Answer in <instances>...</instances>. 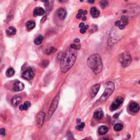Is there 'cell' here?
<instances>
[{
	"mask_svg": "<svg viewBox=\"0 0 140 140\" xmlns=\"http://www.w3.org/2000/svg\"><path fill=\"white\" fill-rule=\"evenodd\" d=\"M82 14H80V13H78L77 14V16H76V18H77V19H80V18L82 17Z\"/></svg>",
	"mask_w": 140,
	"mask_h": 140,
	"instance_id": "obj_34",
	"label": "cell"
},
{
	"mask_svg": "<svg viewBox=\"0 0 140 140\" xmlns=\"http://www.w3.org/2000/svg\"><path fill=\"white\" fill-rule=\"evenodd\" d=\"M90 13H91V15L93 18H98L99 16H100V12L97 8L95 7H92L91 8V10H90Z\"/></svg>",
	"mask_w": 140,
	"mask_h": 140,
	"instance_id": "obj_17",
	"label": "cell"
},
{
	"mask_svg": "<svg viewBox=\"0 0 140 140\" xmlns=\"http://www.w3.org/2000/svg\"><path fill=\"white\" fill-rule=\"evenodd\" d=\"M140 8L138 5L136 4H131L128 5L126 8L122 10V13L131 14V15H136L138 14Z\"/></svg>",
	"mask_w": 140,
	"mask_h": 140,
	"instance_id": "obj_5",
	"label": "cell"
},
{
	"mask_svg": "<svg viewBox=\"0 0 140 140\" xmlns=\"http://www.w3.org/2000/svg\"><path fill=\"white\" fill-rule=\"evenodd\" d=\"M14 74H15V71H14V68H8L6 71V75L8 77H12L14 75Z\"/></svg>",
	"mask_w": 140,
	"mask_h": 140,
	"instance_id": "obj_22",
	"label": "cell"
},
{
	"mask_svg": "<svg viewBox=\"0 0 140 140\" xmlns=\"http://www.w3.org/2000/svg\"><path fill=\"white\" fill-rule=\"evenodd\" d=\"M86 14H87V11L86 10H85V11L83 12V14H84V15H86Z\"/></svg>",
	"mask_w": 140,
	"mask_h": 140,
	"instance_id": "obj_39",
	"label": "cell"
},
{
	"mask_svg": "<svg viewBox=\"0 0 140 140\" xmlns=\"http://www.w3.org/2000/svg\"><path fill=\"white\" fill-rule=\"evenodd\" d=\"M70 48L77 50L78 49H80V46H79L78 45H76V44H71V46H70Z\"/></svg>",
	"mask_w": 140,
	"mask_h": 140,
	"instance_id": "obj_30",
	"label": "cell"
},
{
	"mask_svg": "<svg viewBox=\"0 0 140 140\" xmlns=\"http://www.w3.org/2000/svg\"><path fill=\"white\" fill-rule=\"evenodd\" d=\"M122 128H123V125H122L120 123L116 124L114 125V130H116V131H119L122 130Z\"/></svg>",
	"mask_w": 140,
	"mask_h": 140,
	"instance_id": "obj_25",
	"label": "cell"
},
{
	"mask_svg": "<svg viewBox=\"0 0 140 140\" xmlns=\"http://www.w3.org/2000/svg\"><path fill=\"white\" fill-rule=\"evenodd\" d=\"M85 26V25H84V22H81L80 23V25H79V27H80V28H83V26Z\"/></svg>",
	"mask_w": 140,
	"mask_h": 140,
	"instance_id": "obj_35",
	"label": "cell"
},
{
	"mask_svg": "<svg viewBox=\"0 0 140 140\" xmlns=\"http://www.w3.org/2000/svg\"><path fill=\"white\" fill-rule=\"evenodd\" d=\"M44 10L41 7H37L35 8L34 10V16H43L44 14Z\"/></svg>",
	"mask_w": 140,
	"mask_h": 140,
	"instance_id": "obj_14",
	"label": "cell"
},
{
	"mask_svg": "<svg viewBox=\"0 0 140 140\" xmlns=\"http://www.w3.org/2000/svg\"><path fill=\"white\" fill-rule=\"evenodd\" d=\"M120 25H121V21H120V20H119V21H116L115 22V25L116 26H118V27H119V26Z\"/></svg>",
	"mask_w": 140,
	"mask_h": 140,
	"instance_id": "obj_32",
	"label": "cell"
},
{
	"mask_svg": "<svg viewBox=\"0 0 140 140\" xmlns=\"http://www.w3.org/2000/svg\"><path fill=\"white\" fill-rule=\"evenodd\" d=\"M129 110L132 113H138L140 110V106L137 103L132 102L129 106Z\"/></svg>",
	"mask_w": 140,
	"mask_h": 140,
	"instance_id": "obj_13",
	"label": "cell"
},
{
	"mask_svg": "<svg viewBox=\"0 0 140 140\" xmlns=\"http://www.w3.org/2000/svg\"><path fill=\"white\" fill-rule=\"evenodd\" d=\"M83 18L82 19V20H83V21H85V20H86V16H83Z\"/></svg>",
	"mask_w": 140,
	"mask_h": 140,
	"instance_id": "obj_40",
	"label": "cell"
},
{
	"mask_svg": "<svg viewBox=\"0 0 140 140\" xmlns=\"http://www.w3.org/2000/svg\"><path fill=\"white\" fill-rule=\"evenodd\" d=\"M22 100V98L20 96H15L12 98L11 104L13 106H16L19 104Z\"/></svg>",
	"mask_w": 140,
	"mask_h": 140,
	"instance_id": "obj_15",
	"label": "cell"
},
{
	"mask_svg": "<svg viewBox=\"0 0 140 140\" xmlns=\"http://www.w3.org/2000/svg\"><path fill=\"white\" fill-rule=\"evenodd\" d=\"M120 21L122 22V24L125 25V26L128 24V22H129V21H128V17L126 16H122Z\"/></svg>",
	"mask_w": 140,
	"mask_h": 140,
	"instance_id": "obj_26",
	"label": "cell"
},
{
	"mask_svg": "<svg viewBox=\"0 0 140 140\" xmlns=\"http://www.w3.org/2000/svg\"><path fill=\"white\" fill-rule=\"evenodd\" d=\"M122 103H123V98L121 97L118 98L111 104L110 110H111L112 111H114V110H117Z\"/></svg>",
	"mask_w": 140,
	"mask_h": 140,
	"instance_id": "obj_7",
	"label": "cell"
},
{
	"mask_svg": "<svg viewBox=\"0 0 140 140\" xmlns=\"http://www.w3.org/2000/svg\"><path fill=\"white\" fill-rule=\"evenodd\" d=\"M43 40V37L42 35H39L34 40V43L37 46H38L42 43Z\"/></svg>",
	"mask_w": 140,
	"mask_h": 140,
	"instance_id": "obj_23",
	"label": "cell"
},
{
	"mask_svg": "<svg viewBox=\"0 0 140 140\" xmlns=\"http://www.w3.org/2000/svg\"><path fill=\"white\" fill-rule=\"evenodd\" d=\"M89 28V26L88 25H86V26H83V28H80V33L81 34H84L86 32V30L88 28Z\"/></svg>",
	"mask_w": 140,
	"mask_h": 140,
	"instance_id": "obj_29",
	"label": "cell"
},
{
	"mask_svg": "<svg viewBox=\"0 0 140 140\" xmlns=\"http://www.w3.org/2000/svg\"><path fill=\"white\" fill-rule=\"evenodd\" d=\"M84 126H85V124H84V122H82V123L78 125V126H76V129L80 130V131H82L84 129Z\"/></svg>",
	"mask_w": 140,
	"mask_h": 140,
	"instance_id": "obj_28",
	"label": "cell"
},
{
	"mask_svg": "<svg viewBox=\"0 0 140 140\" xmlns=\"http://www.w3.org/2000/svg\"><path fill=\"white\" fill-rule=\"evenodd\" d=\"M55 51H56V48H54V47H50L49 48H48L47 50H46V54L49 55V54H51L52 53H53Z\"/></svg>",
	"mask_w": 140,
	"mask_h": 140,
	"instance_id": "obj_27",
	"label": "cell"
},
{
	"mask_svg": "<svg viewBox=\"0 0 140 140\" xmlns=\"http://www.w3.org/2000/svg\"><path fill=\"white\" fill-rule=\"evenodd\" d=\"M59 2H60L61 3H64V2H66L68 0H58Z\"/></svg>",
	"mask_w": 140,
	"mask_h": 140,
	"instance_id": "obj_37",
	"label": "cell"
},
{
	"mask_svg": "<svg viewBox=\"0 0 140 140\" xmlns=\"http://www.w3.org/2000/svg\"><path fill=\"white\" fill-rule=\"evenodd\" d=\"M80 2H83V1H84V0H80Z\"/></svg>",
	"mask_w": 140,
	"mask_h": 140,
	"instance_id": "obj_41",
	"label": "cell"
},
{
	"mask_svg": "<svg viewBox=\"0 0 140 140\" xmlns=\"http://www.w3.org/2000/svg\"><path fill=\"white\" fill-rule=\"evenodd\" d=\"M6 133V130L4 128H1V130H0V134L2 136H4Z\"/></svg>",
	"mask_w": 140,
	"mask_h": 140,
	"instance_id": "obj_31",
	"label": "cell"
},
{
	"mask_svg": "<svg viewBox=\"0 0 140 140\" xmlns=\"http://www.w3.org/2000/svg\"><path fill=\"white\" fill-rule=\"evenodd\" d=\"M119 60L122 66V68H125L130 65L131 61H132V58H131V55L129 52H122L119 55Z\"/></svg>",
	"mask_w": 140,
	"mask_h": 140,
	"instance_id": "obj_4",
	"label": "cell"
},
{
	"mask_svg": "<svg viewBox=\"0 0 140 140\" xmlns=\"http://www.w3.org/2000/svg\"><path fill=\"white\" fill-rule=\"evenodd\" d=\"M35 26H36V24L34 21H28L26 23V27L28 30H32L34 28Z\"/></svg>",
	"mask_w": 140,
	"mask_h": 140,
	"instance_id": "obj_21",
	"label": "cell"
},
{
	"mask_svg": "<svg viewBox=\"0 0 140 140\" xmlns=\"http://www.w3.org/2000/svg\"><path fill=\"white\" fill-rule=\"evenodd\" d=\"M94 118L97 119H100L102 118L104 116V113L102 110L100 109H98L96 110L94 113Z\"/></svg>",
	"mask_w": 140,
	"mask_h": 140,
	"instance_id": "obj_16",
	"label": "cell"
},
{
	"mask_svg": "<svg viewBox=\"0 0 140 140\" xmlns=\"http://www.w3.org/2000/svg\"><path fill=\"white\" fill-rule=\"evenodd\" d=\"M94 1L95 0H88V3H89V4H92L94 2Z\"/></svg>",
	"mask_w": 140,
	"mask_h": 140,
	"instance_id": "obj_36",
	"label": "cell"
},
{
	"mask_svg": "<svg viewBox=\"0 0 140 140\" xmlns=\"http://www.w3.org/2000/svg\"><path fill=\"white\" fill-rule=\"evenodd\" d=\"M48 60H46V61H43V64H42V67L43 68H44V67H46V66H47V65H48V64H46V61H47Z\"/></svg>",
	"mask_w": 140,
	"mask_h": 140,
	"instance_id": "obj_33",
	"label": "cell"
},
{
	"mask_svg": "<svg viewBox=\"0 0 140 140\" xmlns=\"http://www.w3.org/2000/svg\"><path fill=\"white\" fill-rule=\"evenodd\" d=\"M108 131V129L106 126H101L98 129V132L100 135H104L107 134Z\"/></svg>",
	"mask_w": 140,
	"mask_h": 140,
	"instance_id": "obj_18",
	"label": "cell"
},
{
	"mask_svg": "<svg viewBox=\"0 0 140 140\" xmlns=\"http://www.w3.org/2000/svg\"><path fill=\"white\" fill-rule=\"evenodd\" d=\"M34 1H37V0H34Z\"/></svg>",
	"mask_w": 140,
	"mask_h": 140,
	"instance_id": "obj_42",
	"label": "cell"
},
{
	"mask_svg": "<svg viewBox=\"0 0 140 140\" xmlns=\"http://www.w3.org/2000/svg\"><path fill=\"white\" fill-rule=\"evenodd\" d=\"M87 65L96 74H100L102 70L103 65L101 58L100 55L98 54L90 55L87 60Z\"/></svg>",
	"mask_w": 140,
	"mask_h": 140,
	"instance_id": "obj_2",
	"label": "cell"
},
{
	"mask_svg": "<svg viewBox=\"0 0 140 140\" xmlns=\"http://www.w3.org/2000/svg\"><path fill=\"white\" fill-rule=\"evenodd\" d=\"M24 84L21 82L16 80L13 83V90L14 92H20L22 91L24 88Z\"/></svg>",
	"mask_w": 140,
	"mask_h": 140,
	"instance_id": "obj_9",
	"label": "cell"
},
{
	"mask_svg": "<svg viewBox=\"0 0 140 140\" xmlns=\"http://www.w3.org/2000/svg\"><path fill=\"white\" fill-rule=\"evenodd\" d=\"M100 5L102 9H104L108 5V1L107 0H100Z\"/></svg>",
	"mask_w": 140,
	"mask_h": 140,
	"instance_id": "obj_24",
	"label": "cell"
},
{
	"mask_svg": "<svg viewBox=\"0 0 140 140\" xmlns=\"http://www.w3.org/2000/svg\"><path fill=\"white\" fill-rule=\"evenodd\" d=\"M6 32L8 35L13 36V35H14L16 34V29L13 26H10L7 29L6 31Z\"/></svg>",
	"mask_w": 140,
	"mask_h": 140,
	"instance_id": "obj_19",
	"label": "cell"
},
{
	"mask_svg": "<svg viewBox=\"0 0 140 140\" xmlns=\"http://www.w3.org/2000/svg\"><path fill=\"white\" fill-rule=\"evenodd\" d=\"M34 77V72L31 68H28L22 73V77L26 80H30Z\"/></svg>",
	"mask_w": 140,
	"mask_h": 140,
	"instance_id": "obj_8",
	"label": "cell"
},
{
	"mask_svg": "<svg viewBox=\"0 0 140 140\" xmlns=\"http://www.w3.org/2000/svg\"><path fill=\"white\" fill-rule=\"evenodd\" d=\"M100 88V84H95L94 86H92L90 90V94L92 98H94L96 95L98 94L99 89Z\"/></svg>",
	"mask_w": 140,
	"mask_h": 140,
	"instance_id": "obj_11",
	"label": "cell"
},
{
	"mask_svg": "<svg viewBox=\"0 0 140 140\" xmlns=\"http://www.w3.org/2000/svg\"><path fill=\"white\" fill-rule=\"evenodd\" d=\"M74 42H76V43H79L80 42V40H79V39H76V40H74Z\"/></svg>",
	"mask_w": 140,
	"mask_h": 140,
	"instance_id": "obj_38",
	"label": "cell"
},
{
	"mask_svg": "<svg viewBox=\"0 0 140 140\" xmlns=\"http://www.w3.org/2000/svg\"><path fill=\"white\" fill-rule=\"evenodd\" d=\"M77 55V50L72 48L68 49L61 57L60 70L61 72L66 73L74 65Z\"/></svg>",
	"mask_w": 140,
	"mask_h": 140,
	"instance_id": "obj_1",
	"label": "cell"
},
{
	"mask_svg": "<svg viewBox=\"0 0 140 140\" xmlns=\"http://www.w3.org/2000/svg\"><path fill=\"white\" fill-rule=\"evenodd\" d=\"M114 84L112 82H108L106 83V90L104 92L101 97L99 98L98 102L100 103H102L103 102L106 101L108 98H110V96L112 95L114 90Z\"/></svg>",
	"mask_w": 140,
	"mask_h": 140,
	"instance_id": "obj_3",
	"label": "cell"
},
{
	"mask_svg": "<svg viewBox=\"0 0 140 140\" xmlns=\"http://www.w3.org/2000/svg\"><path fill=\"white\" fill-rule=\"evenodd\" d=\"M57 16L58 17L60 18V19L61 20H64L65 19V18L67 16V12L66 10L64 8H59V10H57Z\"/></svg>",
	"mask_w": 140,
	"mask_h": 140,
	"instance_id": "obj_12",
	"label": "cell"
},
{
	"mask_svg": "<svg viewBox=\"0 0 140 140\" xmlns=\"http://www.w3.org/2000/svg\"><path fill=\"white\" fill-rule=\"evenodd\" d=\"M45 113L43 112H40L37 116V123L39 126H41L44 123L45 118Z\"/></svg>",
	"mask_w": 140,
	"mask_h": 140,
	"instance_id": "obj_10",
	"label": "cell"
},
{
	"mask_svg": "<svg viewBox=\"0 0 140 140\" xmlns=\"http://www.w3.org/2000/svg\"><path fill=\"white\" fill-rule=\"evenodd\" d=\"M59 95H57L55 96L53 99V100H52L48 112V119H49L51 118V116L53 114L54 112L57 108L58 103H59Z\"/></svg>",
	"mask_w": 140,
	"mask_h": 140,
	"instance_id": "obj_6",
	"label": "cell"
},
{
	"mask_svg": "<svg viewBox=\"0 0 140 140\" xmlns=\"http://www.w3.org/2000/svg\"><path fill=\"white\" fill-rule=\"evenodd\" d=\"M31 106V103L28 101L25 102L23 104L20 105L19 106V110H27L29 107Z\"/></svg>",
	"mask_w": 140,
	"mask_h": 140,
	"instance_id": "obj_20",
	"label": "cell"
}]
</instances>
